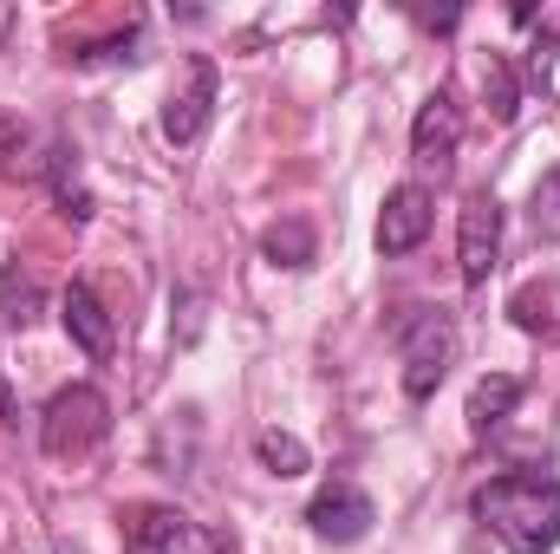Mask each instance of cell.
Masks as SVG:
<instances>
[{
    "label": "cell",
    "mask_w": 560,
    "mask_h": 554,
    "mask_svg": "<svg viewBox=\"0 0 560 554\" xmlns=\"http://www.w3.org/2000/svg\"><path fill=\"white\" fill-rule=\"evenodd\" d=\"M392 346H398V366H405V399L411 405L436 399V385L456 366V320H450V307H405L392 320Z\"/></svg>",
    "instance_id": "2"
},
{
    "label": "cell",
    "mask_w": 560,
    "mask_h": 554,
    "mask_svg": "<svg viewBox=\"0 0 560 554\" xmlns=\"http://www.w3.org/2000/svg\"><path fill=\"white\" fill-rule=\"evenodd\" d=\"M196 549H215V542L170 503H138L125 516V554H196Z\"/></svg>",
    "instance_id": "6"
},
{
    "label": "cell",
    "mask_w": 560,
    "mask_h": 554,
    "mask_svg": "<svg viewBox=\"0 0 560 554\" xmlns=\"http://www.w3.org/2000/svg\"><path fill=\"white\" fill-rule=\"evenodd\" d=\"M255 457H261L275 476H306V470H313V450H306L293 430H261V437H255Z\"/></svg>",
    "instance_id": "16"
},
{
    "label": "cell",
    "mask_w": 560,
    "mask_h": 554,
    "mask_svg": "<svg viewBox=\"0 0 560 554\" xmlns=\"http://www.w3.org/2000/svg\"><path fill=\"white\" fill-rule=\"evenodd\" d=\"M476 522L509 554H555L560 542V483L541 470H502L469 496Z\"/></svg>",
    "instance_id": "1"
},
{
    "label": "cell",
    "mask_w": 560,
    "mask_h": 554,
    "mask_svg": "<svg viewBox=\"0 0 560 554\" xmlns=\"http://www.w3.org/2000/svg\"><path fill=\"white\" fill-rule=\"evenodd\" d=\"M528 229H535L541 242H560V163L528 189Z\"/></svg>",
    "instance_id": "17"
},
{
    "label": "cell",
    "mask_w": 560,
    "mask_h": 554,
    "mask_svg": "<svg viewBox=\"0 0 560 554\" xmlns=\"http://www.w3.org/2000/svg\"><path fill=\"white\" fill-rule=\"evenodd\" d=\"M33 320H39V287H33V275L7 268V280H0V333H20Z\"/></svg>",
    "instance_id": "15"
},
{
    "label": "cell",
    "mask_w": 560,
    "mask_h": 554,
    "mask_svg": "<svg viewBox=\"0 0 560 554\" xmlns=\"http://www.w3.org/2000/svg\"><path fill=\"white\" fill-rule=\"evenodd\" d=\"M105 430H112V399L98 385H66L39 412V450L46 457H85Z\"/></svg>",
    "instance_id": "3"
},
{
    "label": "cell",
    "mask_w": 560,
    "mask_h": 554,
    "mask_svg": "<svg viewBox=\"0 0 560 554\" xmlns=\"http://www.w3.org/2000/svg\"><path fill=\"white\" fill-rule=\"evenodd\" d=\"M0 33H7V13H0Z\"/></svg>",
    "instance_id": "18"
},
{
    "label": "cell",
    "mask_w": 560,
    "mask_h": 554,
    "mask_svg": "<svg viewBox=\"0 0 560 554\" xmlns=\"http://www.w3.org/2000/svg\"><path fill=\"white\" fill-rule=\"evenodd\" d=\"M261 255H268L275 268H306V262H313V222H306V216L275 222V229L261 235Z\"/></svg>",
    "instance_id": "13"
},
{
    "label": "cell",
    "mask_w": 560,
    "mask_h": 554,
    "mask_svg": "<svg viewBox=\"0 0 560 554\" xmlns=\"http://www.w3.org/2000/svg\"><path fill=\"white\" fill-rule=\"evenodd\" d=\"M456 143H463V105H456V92H430L418 112V125H411V157H418L423 170H436V176H450V163H456Z\"/></svg>",
    "instance_id": "7"
},
{
    "label": "cell",
    "mask_w": 560,
    "mask_h": 554,
    "mask_svg": "<svg viewBox=\"0 0 560 554\" xmlns=\"http://www.w3.org/2000/svg\"><path fill=\"white\" fill-rule=\"evenodd\" d=\"M522 405V379L515 372H495V379H482L476 392H469V430L476 437H489V430H502V417Z\"/></svg>",
    "instance_id": "12"
},
{
    "label": "cell",
    "mask_w": 560,
    "mask_h": 554,
    "mask_svg": "<svg viewBox=\"0 0 560 554\" xmlns=\"http://www.w3.org/2000/svg\"><path fill=\"white\" fill-rule=\"evenodd\" d=\"M209 112H215V59H189V85L170 92V105H163V138L196 143L209 131Z\"/></svg>",
    "instance_id": "9"
},
{
    "label": "cell",
    "mask_w": 560,
    "mask_h": 554,
    "mask_svg": "<svg viewBox=\"0 0 560 554\" xmlns=\"http://www.w3.org/2000/svg\"><path fill=\"white\" fill-rule=\"evenodd\" d=\"M372 522H378V509H372V496H365L359 483H326V489L306 503V529H313L319 542H332V549L365 542Z\"/></svg>",
    "instance_id": "5"
},
{
    "label": "cell",
    "mask_w": 560,
    "mask_h": 554,
    "mask_svg": "<svg viewBox=\"0 0 560 554\" xmlns=\"http://www.w3.org/2000/svg\"><path fill=\"white\" fill-rule=\"evenodd\" d=\"M46 183H52V203H59L72 222L92 216V189H85V176H79V150H72V143H52V150H46Z\"/></svg>",
    "instance_id": "11"
},
{
    "label": "cell",
    "mask_w": 560,
    "mask_h": 554,
    "mask_svg": "<svg viewBox=\"0 0 560 554\" xmlns=\"http://www.w3.org/2000/svg\"><path fill=\"white\" fill-rule=\"evenodd\" d=\"M456 268L463 287H482V280L502 268V203L495 189H476L463 203V222H456Z\"/></svg>",
    "instance_id": "4"
},
{
    "label": "cell",
    "mask_w": 560,
    "mask_h": 554,
    "mask_svg": "<svg viewBox=\"0 0 560 554\" xmlns=\"http://www.w3.org/2000/svg\"><path fill=\"white\" fill-rule=\"evenodd\" d=\"M430 222H436L430 189H423V183H398V189L385 196V216H378V255H385V262L411 255L423 235H430Z\"/></svg>",
    "instance_id": "8"
},
{
    "label": "cell",
    "mask_w": 560,
    "mask_h": 554,
    "mask_svg": "<svg viewBox=\"0 0 560 554\" xmlns=\"http://www.w3.org/2000/svg\"><path fill=\"white\" fill-rule=\"evenodd\" d=\"M482 99H489L495 125H515V112H522V79H515V66H509L502 53H489V66H482Z\"/></svg>",
    "instance_id": "14"
},
{
    "label": "cell",
    "mask_w": 560,
    "mask_h": 554,
    "mask_svg": "<svg viewBox=\"0 0 560 554\" xmlns=\"http://www.w3.org/2000/svg\"><path fill=\"white\" fill-rule=\"evenodd\" d=\"M59 320H66V333H72V346L85 353V359H112V346H118V326H112V313H105V300L85 287V280H72L66 293H59Z\"/></svg>",
    "instance_id": "10"
}]
</instances>
